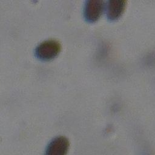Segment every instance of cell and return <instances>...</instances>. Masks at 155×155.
Segmentation results:
<instances>
[{"mask_svg": "<svg viewBox=\"0 0 155 155\" xmlns=\"http://www.w3.org/2000/svg\"><path fill=\"white\" fill-rule=\"evenodd\" d=\"M69 145V141L65 137H56L48 144L45 155H67Z\"/></svg>", "mask_w": 155, "mask_h": 155, "instance_id": "3957f363", "label": "cell"}, {"mask_svg": "<svg viewBox=\"0 0 155 155\" xmlns=\"http://www.w3.org/2000/svg\"><path fill=\"white\" fill-rule=\"evenodd\" d=\"M61 44L56 39H49L41 42L35 49L36 56L42 60H50L61 51Z\"/></svg>", "mask_w": 155, "mask_h": 155, "instance_id": "6da1fadb", "label": "cell"}, {"mask_svg": "<svg viewBox=\"0 0 155 155\" xmlns=\"http://www.w3.org/2000/svg\"><path fill=\"white\" fill-rule=\"evenodd\" d=\"M127 4L125 0H110L107 6V18L110 20L119 18L124 12Z\"/></svg>", "mask_w": 155, "mask_h": 155, "instance_id": "277c9868", "label": "cell"}, {"mask_svg": "<svg viewBox=\"0 0 155 155\" xmlns=\"http://www.w3.org/2000/svg\"><path fill=\"white\" fill-rule=\"evenodd\" d=\"M105 7V2L102 0H88L85 2L84 15L90 22L97 20L102 14Z\"/></svg>", "mask_w": 155, "mask_h": 155, "instance_id": "7a4b0ae2", "label": "cell"}]
</instances>
